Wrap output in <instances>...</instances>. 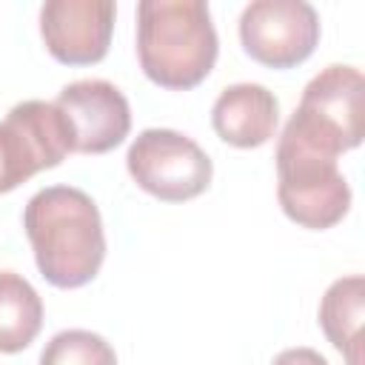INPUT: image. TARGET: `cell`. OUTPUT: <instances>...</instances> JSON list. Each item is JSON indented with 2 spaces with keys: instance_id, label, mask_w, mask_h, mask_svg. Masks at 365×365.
<instances>
[{
  "instance_id": "cell-1",
  "label": "cell",
  "mask_w": 365,
  "mask_h": 365,
  "mask_svg": "<svg viewBox=\"0 0 365 365\" xmlns=\"http://www.w3.org/2000/svg\"><path fill=\"white\" fill-rule=\"evenodd\" d=\"M34 262L54 288L88 285L106 259V231L97 202L74 185L40 188L23 211Z\"/></svg>"
},
{
  "instance_id": "cell-2",
  "label": "cell",
  "mask_w": 365,
  "mask_h": 365,
  "mask_svg": "<svg viewBox=\"0 0 365 365\" xmlns=\"http://www.w3.org/2000/svg\"><path fill=\"white\" fill-rule=\"evenodd\" d=\"M220 54L202 0H143L137 6V57L143 74L171 91L200 86Z\"/></svg>"
},
{
  "instance_id": "cell-3",
  "label": "cell",
  "mask_w": 365,
  "mask_h": 365,
  "mask_svg": "<svg viewBox=\"0 0 365 365\" xmlns=\"http://www.w3.org/2000/svg\"><path fill=\"white\" fill-rule=\"evenodd\" d=\"M282 134L325 154L339 157L365 137V77L354 66L334 63L305 86L299 106Z\"/></svg>"
},
{
  "instance_id": "cell-4",
  "label": "cell",
  "mask_w": 365,
  "mask_h": 365,
  "mask_svg": "<svg viewBox=\"0 0 365 365\" xmlns=\"http://www.w3.org/2000/svg\"><path fill=\"white\" fill-rule=\"evenodd\" d=\"M274 160L279 208L291 222L311 231H325L348 214L351 185L334 157L279 134Z\"/></svg>"
},
{
  "instance_id": "cell-5",
  "label": "cell",
  "mask_w": 365,
  "mask_h": 365,
  "mask_svg": "<svg viewBox=\"0 0 365 365\" xmlns=\"http://www.w3.org/2000/svg\"><path fill=\"white\" fill-rule=\"evenodd\" d=\"M131 180L163 202H185L200 197L214 177L211 157L188 134L174 128H145L125 154Z\"/></svg>"
},
{
  "instance_id": "cell-6",
  "label": "cell",
  "mask_w": 365,
  "mask_h": 365,
  "mask_svg": "<svg viewBox=\"0 0 365 365\" xmlns=\"http://www.w3.org/2000/svg\"><path fill=\"white\" fill-rule=\"evenodd\" d=\"M74 151L66 114L46 100H23L0 120V160L6 194L34 174L60 165Z\"/></svg>"
},
{
  "instance_id": "cell-7",
  "label": "cell",
  "mask_w": 365,
  "mask_h": 365,
  "mask_svg": "<svg viewBox=\"0 0 365 365\" xmlns=\"http://www.w3.org/2000/svg\"><path fill=\"white\" fill-rule=\"evenodd\" d=\"M240 43L259 66L294 68L319 43V14L305 0H254L240 14Z\"/></svg>"
},
{
  "instance_id": "cell-8",
  "label": "cell",
  "mask_w": 365,
  "mask_h": 365,
  "mask_svg": "<svg viewBox=\"0 0 365 365\" xmlns=\"http://www.w3.org/2000/svg\"><path fill=\"white\" fill-rule=\"evenodd\" d=\"M117 6L111 0H46L40 37L63 66H91L108 54Z\"/></svg>"
},
{
  "instance_id": "cell-9",
  "label": "cell",
  "mask_w": 365,
  "mask_h": 365,
  "mask_svg": "<svg viewBox=\"0 0 365 365\" xmlns=\"http://www.w3.org/2000/svg\"><path fill=\"white\" fill-rule=\"evenodd\" d=\"M54 106L71 125L77 154H106L131 131V106L108 80H74L60 88Z\"/></svg>"
},
{
  "instance_id": "cell-10",
  "label": "cell",
  "mask_w": 365,
  "mask_h": 365,
  "mask_svg": "<svg viewBox=\"0 0 365 365\" xmlns=\"http://www.w3.org/2000/svg\"><path fill=\"white\" fill-rule=\"evenodd\" d=\"M279 123V100L259 83H234L220 91L211 106L217 137L234 148L265 145Z\"/></svg>"
},
{
  "instance_id": "cell-11",
  "label": "cell",
  "mask_w": 365,
  "mask_h": 365,
  "mask_svg": "<svg viewBox=\"0 0 365 365\" xmlns=\"http://www.w3.org/2000/svg\"><path fill=\"white\" fill-rule=\"evenodd\" d=\"M362 322H365L362 274L334 279L319 302V325L328 342L342 354L345 365H362Z\"/></svg>"
},
{
  "instance_id": "cell-12",
  "label": "cell",
  "mask_w": 365,
  "mask_h": 365,
  "mask_svg": "<svg viewBox=\"0 0 365 365\" xmlns=\"http://www.w3.org/2000/svg\"><path fill=\"white\" fill-rule=\"evenodd\" d=\"M43 328V299L34 285L14 274L0 271V354H20Z\"/></svg>"
},
{
  "instance_id": "cell-13",
  "label": "cell",
  "mask_w": 365,
  "mask_h": 365,
  "mask_svg": "<svg viewBox=\"0 0 365 365\" xmlns=\"http://www.w3.org/2000/svg\"><path fill=\"white\" fill-rule=\"evenodd\" d=\"M40 365H117V354L100 334L68 328L46 342L40 351Z\"/></svg>"
},
{
  "instance_id": "cell-14",
  "label": "cell",
  "mask_w": 365,
  "mask_h": 365,
  "mask_svg": "<svg viewBox=\"0 0 365 365\" xmlns=\"http://www.w3.org/2000/svg\"><path fill=\"white\" fill-rule=\"evenodd\" d=\"M271 365H331V362L314 348H285L274 356Z\"/></svg>"
},
{
  "instance_id": "cell-15",
  "label": "cell",
  "mask_w": 365,
  "mask_h": 365,
  "mask_svg": "<svg viewBox=\"0 0 365 365\" xmlns=\"http://www.w3.org/2000/svg\"><path fill=\"white\" fill-rule=\"evenodd\" d=\"M0 194H6V177H3V160H0Z\"/></svg>"
}]
</instances>
